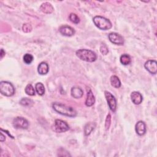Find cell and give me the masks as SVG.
Instances as JSON below:
<instances>
[{
	"mask_svg": "<svg viewBox=\"0 0 157 157\" xmlns=\"http://www.w3.org/2000/svg\"><path fill=\"white\" fill-rule=\"evenodd\" d=\"M52 107L56 112L64 116L75 117L77 115V112L74 108L59 102L53 103Z\"/></svg>",
	"mask_w": 157,
	"mask_h": 157,
	"instance_id": "6da1fadb",
	"label": "cell"
},
{
	"mask_svg": "<svg viewBox=\"0 0 157 157\" xmlns=\"http://www.w3.org/2000/svg\"><path fill=\"white\" fill-rule=\"evenodd\" d=\"M77 56L82 61L86 62H94L97 59L96 54L88 49H80L76 51Z\"/></svg>",
	"mask_w": 157,
	"mask_h": 157,
	"instance_id": "7a4b0ae2",
	"label": "cell"
},
{
	"mask_svg": "<svg viewBox=\"0 0 157 157\" xmlns=\"http://www.w3.org/2000/svg\"><path fill=\"white\" fill-rule=\"evenodd\" d=\"M93 21L95 26L101 30L110 29L112 26L110 21L104 17L95 16Z\"/></svg>",
	"mask_w": 157,
	"mask_h": 157,
	"instance_id": "3957f363",
	"label": "cell"
},
{
	"mask_svg": "<svg viewBox=\"0 0 157 157\" xmlns=\"http://www.w3.org/2000/svg\"><path fill=\"white\" fill-rule=\"evenodd\" d=\"M0 92L4 96H12L15 93V88L10 82L1 81L0 82Z\"/></svg>",
	"mask_w": 157,
	"mask_h": 157,
	"instance_id": "277c9868",
	"label": "cell"
},
{
	"mask_svg": "<svg viewBox=\"0 0 157 157\" xmlns=\"http://www.w3.org/2000/svg\"><path fill=\"white\" fill-rule=\"evenodd\" d=\"M13 126L17 129H27L29 126L28 121L23 117H18L13 119L12 122Z\"/></svg>",
	"mask_w": 157,
	"mask_h": 157,
	"instance_id": "5b68a950",
	"label": "cell"
},
{
	"mask_svg": "<svg viewBox=\"0 0 157 157\" xmlns=\"http://www.w3.org/2000/svg\"><path fill=\"white\" fill-rule=\"evenodd\" d=\"M69 129L67 123L61 120L56 119L54 123V131L56 132H64Z\"/></svg>",
	"mask_w": 157,
	"mask_h": 157,
	"instance_id": "8992f818",
	"label": "cell"
},
{
	"mask_svg": "<svg viewBox=\"0 0 157 157\" xmlns=\"http://www.w3.org/2000/svg\"><path fill=\"white\" fill-rule=\"evenodd\" d=\"M104 95L110 109L113 112H115L117 109V101L113 95H112L110 92L107 91H104Z\"/></svg>",
	"mask_w": 157,
	"mask_h": 157,
	"instance_id": "52a82bcc",
	"label": "cell"
},
{
	"mask_svg": "<svg viewBox=\"0 0 157 157\" xmlns=\"http://www.w3.org/2000/svg\"><path fill=\"white\" fill-rule=\"evenodd\" d=\"M108 37L109 40L115 45H122L124 44L123 37L120 34L117 33H110L109 34Z\"/></svg>",
	"mask_w": 157,
	"mask_h": 157,
	"instance_id": "ba28073f",
	"label": "cell"
},
{
	"mask_svg": "<svg viewBox=\"0 0 157 157\" xmlns=\"http://www.w3.org/2000/svg\"><path fill=\"white\" fill-rule=\"evenodd\" d=\"M144 67L150 74H156L157 72V63L155 60H148L145 62Z\"/></svg>",
	"mask_w": 157,
	"mask_h": 157,
	"instance_id": "9c48e42d",
	"label": "cell"
},
{
	"mask_svg": "<svg viewBox=\"0 0 157 157\" xmlns=\"http://www.w3.org/2000/svg\"><path fill=\"white\" fill-rule=\"evenodd\" d=\"M59 31L62 35L67 37L72 36L75 34L74 29L67 25L61 26L59 28Z\"/></svg>",
	"mask_w": 157,
	"mask_h": 157,
	"instance_id": "30bf717a",
	"label": "cell"
},
{
	"mask_svg": "<svg viewBox=\"0 0 157 157\" xmlns=\"http://www.w3.org/2000/svg\"><path fill=\"white\" fill-rule=\"evenodd\" d=\"M136 133L139 136H143L146 132V125L143 121H139L135 126Z\"/></svg>",
	"mask_w": 157,
	"mask_h": 157,
	"instance_id": "8fae6325",
	"label": "cell"
},
{
	"mask_svg": "<svg viewBox=\"0 0 157 157\" xmlns=\"http://www.w3.org/2000/svg\"><path fill=\"white\" fill-rule=\"evenodd\" d=\"M71 94L73 98L75 99H79L81 98L83 95V91L80 87L75 86L71 88Z\"/></svg>",
	"mask_w": 157,
	"mask_h": 157,
	"instance_id": "7c38bea8",
	"label": "cell"
},
{
	"mask_svg": "<svg viewBox=\"0 0 157 157\" xmlns=\"http://www.w3.org/2000/svg\"><path fill=\"white\" fill-rule=\"evenodd\" d=\"M131 99L132 102L136 104L139 105L142 102V94L138 91H133L131 94Z\"/></svg>",
	"mask_w": 157,
	"mask_h": 157,
	"instance_id": "4fadbf2b",
	"label": "cell"
},
{
	"mask_svg": "<svg viewBox=\"0 0 157 157\" xmlns=\"http://www.w3.org/2000/svg\"><path fill=\"white\" fill-rule=\"evenodd\" d=\"M40 9L42 12H44L45 13H47V14L52 13L54 10L52 5L48 2L42 4V5L40 7Z\"/></svg>",
	"mask_w": 157,
	"mask_h": 157,
	"instance_id": "5bb4252c",
	"label": "cell"
},
{
	"mask_svg": "<svg viewBox=\"0 0 157 157\" xmlns=\"http://www.w3.org/2000/svg\"><path fill=\"white\" fill-rule=\"evenodd\" d=\"M49 71V67L47 63L41 62L37 67V72L40 75H45Z\"/></svg>",
	"mask_w": 157,
	"mask_h": 157,
	"instance_id": "9a60e30c",
	"label": "cell"
},
{
	"mask_svg": "<svg viewBox=\"0 0 157 157\" xmlns=\"http://www.w3.org/2000/svg\"><path fill=\"white\" fill-rule=\"evenodd\" d=\"M95 102V98L93 95V93L92 91L90 89L87 91V95H86V99L85 101V105L88 107L92 106Z\"/></svg>",
	"mask_w": 157,
	"mask_h": 157,
	"instance_id": "2e32d148",
	"label": "cell"
},
{
	"mask_svg": "<svg viewBox=\"0 0 157 157\" xmlns=\"http://www.w3.org/2000/svg\"><path fill=\"white\" fill-rule=\"evenodd\" d=\"M96 126V124L94 122L87 123L84 127V134L86 136H89L91 134V132L94 129Z\"/></svg>",
	"mask_w": 157,
	"mask_h": 157,
	"instance_id": "e0dca14e",
	"label": "cell"
},
{
	"mask_svg": "<svg viewBox=\"0 0 157 157\" xmlns=\"http://www.w3.org/2000/svg\"><path fill=\"white\" fill-rule=\"evenodd\" d=\"M110 83L112 86L116 88H118L121 86V82L119 78L116 75H112L110 77Z\"/></svg>",
	"mask_w": 157,
	"mask_h": 157,
	"instance_id": "ac0fdd59",
	"label": "cell"
},
{
	"mask_svg": "<svg viewBox=\"0 0 157 157\" xmlns=\"http://www.w3.org/2000/svg\"><path fill=\"white\" fill-rule=\"evenodd\" d=\"M35 89H36L37 93L39 96H42L44 94L45 87H44V85L42 83H40V82L37 83L35 85Z\"/></svg>",
	"mask_w": 157,
	"mask_h": 157,
	"instance_id": "d6986e66",
	"label": "cell"
},
{
	"mask_svg": "<svg viewBox=\"0 0 157 157\" xmlns=\"http://www.w3.org/2000/svg\"><path fill=\"white\" fill-rule=\"evenodd\" d=\"M20 104L25 107H32L34 104V102L32 99L27 98H22L20 101Z\"/></svg>",
	"mask_w": 157,
	"mask_h": 157,
	"instance_id": "ffe728a7",
	"label": "cell"
},
{
	"mask_svg": "<svg viewBox=\"0 0 157 157\" xmlns=\"http://www.w3.org/2000/svg\"><path fill=\"white\" fill-rule=\"evenodd\" d=\"M120 61L122 64L126 66V65H128L131 63V57L128 55L123 54L120 56Z\"/></svg>",
	"mask_w": 157,
	"mask_h": 157,
	"instance_id": "44dd1931",
	"label": "cell"
},
{
	"mask_svg": "<svg viewBox=\"0 0 157 157\" xmlns=\"http://www.w3.org/2000/svg\"><path fill=\"white\" fill-rule=\"evenodd\" d=\"M25 93L29 96H34L35 95V90L32 85L28 84L25 89Z\"/></svg>",
	"mask_w": 157,
	"mask_h": 157,
	"instance_id": "7402d4cb",
	"label": "cell"
},
{
	"mask_svg": "<svg viewBox=\"0 0 157 157\" xmlns=\"http://www.w3.org/2000/svg\"><path fill=\"white\" fill-rule=\"evenodd\" d=\"M69 18L71 21H72V23H74L75 24H78L80 21L79 17L77 16V15H76L75 13H71L69 15Z\"/></svg>",
	"mask_w": 157,
	"mask_h": 157,
	"instance_id": "603a6c76",
	"label": "cell"
},
{
	"mask_svg": "<svg viewBox=\"0 0 157 157\" xmlns=\"http://www.w3.org/2000/svg\"><path fill=\"white\" fill-rule=\"evenodd\" d=\"M23 61L27 64L31 63V62L33 61V55H31V54H29V53H26L23 56Z\"/></svg>",
	"mask_w": 157,
	"mask_h": 157,
	"instance_id": "cb8c5ba5",
	"label": "cell"
},
{
	"mask_svg": "<svg viewBox=\"0 0 157 157\" xmlns=\"http://www.w3.org/2000/svg\"><path fill=\"white\" fill-rule=\"evenodd\" d=\"M22 29L25 33H29L32 30V26L29 23H25L23 25Z\"/></svg>",
	"mask_w": 157,
	"mask_h": 157,
	"instance_id": "d4e9b609",
	"label": "cell"
},
{
	"mask_svg": "<svg viewBox=\"0 0 157 157\" xmlns=\"http://www.w3.org/2000/svg\"><path fill=\"white\" fill-rule=\"evenodd\" d=\"M110 122H111V116L110 114H108L105 119V128L106 130L109 129L110 125Z\"/></svg>",
	"mask_w": 157,
	"mask_h": 157,
	"instance_id": "484cf974",
	"label": "cell"
},
{
	"mask_svg": "<svg viewBox=\"0 0 157 157\" xmlns=\"http://www.w3.org/2000/svg\"><path fill=\"white\" fill-rule=\"evenodd\" d=\"M100 52L102 55H107L109 52V50L105 44H102L100 47Z\"/></svg>",
	"mask_w": 157,
	"mask_h": 157,
	"instance_id": "4316f807",
	"label": "cell"
},
{
	"mask_svg": "<svg viewBox=\"0 0 157 157\" xmlns=\"http://www.w3.org/2000/svg\"><path fill=\"white\" fill-rule=\"evenodd\" d=\"M6 139V137L4 135H3V134L2 133V132H1L0 133V140L1 142H4Z\"/></svg>",
	"mask_w": 157,
	"mask_h": 157,
	"instance_id": "83f0119b",
	"label": "cell"
},
{
	"mask_svg": "<svg viewBox=\"0 0 157 157\" xmlns=\"http://www.w3.org/2000/svg\"><path fill=\"white\" fill-rule=\"evenodd\" d=\"M0 55H1V59H2L4 57V56L5 55V52L4 51V50L2 48H1V54H0Z\"/></svg>",
	"mask_w": 157,
	"mask_h": 157,
	"instance_id": "f1b7e54d",
	"label": "cell"
}]
</instances>
